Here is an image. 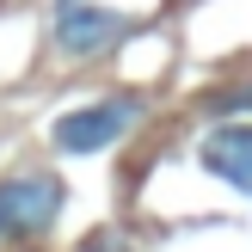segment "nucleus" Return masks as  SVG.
I'll return each mask as SVG.
<instances>
[{
  "mask_svg": "<svg viewBox=\"0 0 252 252\" xmlns=\"http://www.w3.org/2000/svg\"><path fill=\"white\" fill-rule=\"evenodd\" d=\"M62 203H68V191H62L56 172L0 179V240H37V234H49Z\"/></svg>",
  "mask_w": 252,
  "mask_h": 252,
  "instance_id": "2",
  "label": "nucleus"
},
{
  "mask_svg": "<svg viewBox=\"0 0 252 252\" xmlns=\"http://www.w3.org/2000/svg\"><path fill=\"white\" fill-rule=\"evenodd\" d=\"M49 37H56L62 56L86 62V56L117 49L123 37H135V19H129V12H111V6H93V0H56V12H49Z\"/></svg>",
  "mask_w": 252,
  "mask_h": 252,
  "instance_id": "3",
  "label": "nucleus"
},
{
  "mask_svg": "<svg viewBox=\"0 0 252 252\" xmlns=\"http://www.w3.org/2000/svg\"><path fill=\"white\" fill-rule=\"evenodd\" d=\"M135 123H142V98L111 93V98L62 111V117L49 123V142H56V154H105V148H117Z\"/></svg>",
  "mask_w": 252,
  "mask_h": 252,
  "instance_id": "1",
  "label": "nucleus"
},
{
  "mask_svg": "<svg viewBox=\"0 0 252 252\" xmlns=\"http://www.w3.org/2000/svg\"><path fill=\"white\" fill-rule=\"evenodd\" d=\"M86 252H129V240H123V234H93Z\"/></svg>",
  "mask_w": 252,
  "mask_h": 252,
  "instance_id": "5",
  "label": "nucleus"
},
{
  "mask_svg": "<svg viewBox=\"0 0 252 252\" xmlns=\"http://www.w3.org/2000/svg\"><path fill=\"white\" fill-rule=\"evenodd\" d=\"M197 166L216 172V179H228L234 191H252V123L246 117H221L216 129H203Z\"/></svg>",
  "mask_w": 252,
  "mask_h": 252,
  "instance_id": "4",
  "label": "nucleus"
}]
</instances>
